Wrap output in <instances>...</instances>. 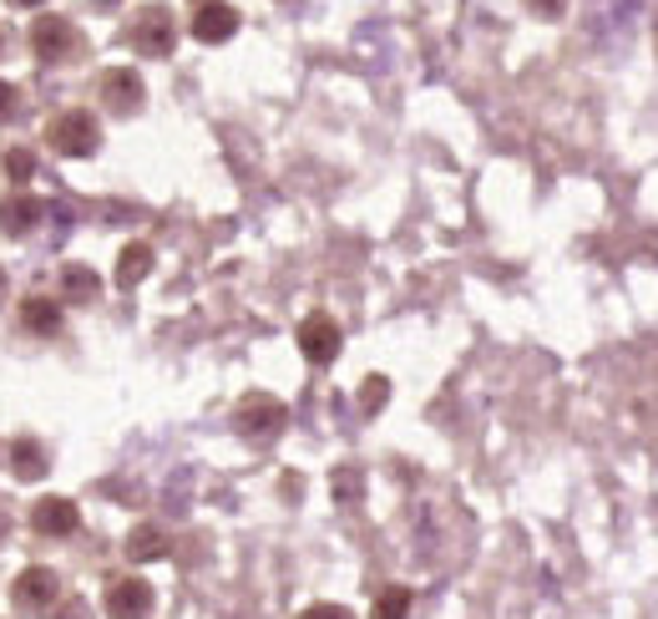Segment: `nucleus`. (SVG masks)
<instances>
[{
    "label": "nucleus",
    "instance_id": "obj_1",
    "mask_svg": "<svg viewBox=\"0 0 658 619\" xmlns=\"http://www.w3.org/2000/svg\"><path fill=\"white\" fill-rule=\"evenodd\" d=\"M46 138H51V148L62 152V158H91V152H97V142H101L97 138V117L82 113V107L51 117Z\"/></svg>",
    "mask_w": 658,
    "mask_h": 619
},
{
    "label": "nucleus",
    "instance_id": "obj_2",
    "mask_svg": "<svg viewBox=\"0 0 658 619\" xmlns=\"http://www.w3.org/2000/svg\"><path fill=\"white\" fill-rule=\"evenodd\" d=\"M284 402L279 396H263V392H254V396H244L238 402V412H234V427L244 431V437H254V442H263V437H273V431L284 427Z\"/></svg>",
    "mask_w": 658,
    "mask_h": 619
},
{
    "label": "nucleus",
    "instance_id": "obj_3",
    "mask_svg": "<svg viewBox=\"0 0 658 619\" xmlns=\"http://www.w3.org/2000/svg\"><path fill=\"white\" fill-rule=\"evenodd\" d=\"M56 595H62V584H56V574H51V569H25L21 579L11 584L15 609H25V615H41V609H51V605H56Z\"/></svg>",
    "mask_w": 658,
    "mask_h": 619
},
{
    "label": "nucleus",
    "instance_id": "obj_4",
    "mask_svg": "<svg viewBox=\"0 0 658 619\" xmlns=\"http://www.w3.org/2000/svg\"><path fill=\"white\" fill-rule=\"evenodd\" d=\"M132 46L142 51V56H168V51H173V15L162 11V6H148L132 25Z\"/></svg>",
    "mask_w": 658,
    "mask_h": 619
},
{
    "label": "nucleus",
    "instance_id": "obj_5",
    "mask_svg": "<svg viewBox=\"0 0 658 619\" xmlns=\"http://www.w3.org/2000/svg\"><path fill=\"white\" fill-rule=\"evenodd\" d=\"M299 351L310 355L314 366H330L339 355V325L330 316H310L304 325H299Z\"/></svg>",
    "mask_w": 658,
    "mask_h": 619
},
{
    "label": "nucleus",
    "instance_id": "obj_6",
    "mask_svg": "<svg viewBox=\"0 0 658 619\" xmlns=\"http://www.w3.org/2000/svg\"><path fill=\"white\" fill-rule=\"evenodd\" d=\"M31 46H36L41 62H66L76 46V31L72 21H62V15H41L36 31H31Z\"/></svg>",
    "mask_w": 658,
    "mask_h": 619
},
{
    "label": "nucleus",
    "instance_id": "obj_7",
    "mask_svg": "<svg viewBox=\"0 0 658 619\" xmlns=\"http://www.w3.org/2000/svg\"><path fill=\"white\" fill-rule=\"evenodd\" d=\"M107 615L112 619H148L152 615L148 579H117L112 589H107Z\"/></svg>",
    "mask_w": 658,
    "mask_h": 619
},
{
    "label": "nucleus",
    "instance_id": "obj_8",
    "mask_svg": "<svg viewBox=\"0 0 658 619\" xmlns=\"http://www.w3.org/2000/svg\"><path fill=\"white\" fill-rule=\"evenodd\" d=\"M101 97H107V107H112L117 117H132L137 107H142V76L117 66V72L101 76Z\"/></svg>",
    "mask_w": 658,
    "mask_h": 619
},
{
    "label": "nucleus",
    "instance_id": "obj_9",
    "mask_svg": "<svg viewBox=\"0 0 658 619\" xmlns=\"http://www.w3.org/2000/svg\"><path fill=\"white\" fill-rule=\"evenodd\" d=\"M31 523H36V533H46V538H66V533H76L82 513H76L72 498H41Z\"/></svg>",
    "mask_w": 658,
    "mask_h": 619
},
{
    "label": "nucleus",
    "instance_id": "obj_10",
    "mask_svg": "<svg viewBox=\"0 0 658 619\" xmlns=\"http://www.w3.org/2000/svg\"><path fill=\"white\" fill-rule=\"evenodd\" d=\"M238 31V11L234 6H224V0H208V6H198V15H193V36L198 41H228Z\"/></svg>",
    "mask_w": 658,
    "mask_h": 619
},
{
    "label": "nucleus",
    "instance_id": "obj_11",
    "mask_svg": "<svg viewBox=\"0 0 658 619\" xmlns=\"http://www.w3.org/2000/svg\"><path fill=\"white\" fill-rule=\"evenodd\" d=\"M46 468H51L46 447H41L36 437H15V442H11V472H15V478H21V482H41V478H46Z\"/></svg>",
    "mask_w": 658,
    "mask_h": 619
},
{
    "label": "nucleus",
    "instance_id": "obj_12",
    "mask_svg": "<svg viewBox=\"0 0 658 619\" xmlns=\"http://www.w3.org/2000/svg\"><path fill=\"white\" fill-rule=\"evenodd\" d=\"M36 218H41L36 199H6V203H0V228H6V234H31Z\"/></svg>",
    "mask_w": 658,
    "mask_h": 619
},
{
    "label": "nucleus",
    "instance_id": "obj_13",
    "mask_svg": "<svg viewBox=\"0 0 658 619\" xmlns=\"http://www.w3.org/2000/svg\"><path fill=\"white\" fill-rule=\"evenodd\" d=\"M148 269H152V249H148V244H127L122 259H117V285H122V290H132V285H142V279H148Z\"/></svg>",
    "mask_w": 658,
    "mask_h": 619
},
{
    "label": "nucleus",
    "instance_id": "obj_14",
    "mask_svg": "<svg viewBox=\"0 0 658 619\" xmlns=\"http://www.w3.org/2000/svg\"><path fill=\"white\" fill-rule=\"evenodd\" d=\"M162 554H168V538H162L158 529H148V523L132 529V538H127V558H132V564H148V558H162Z\"/></svg>",
    "mask_w": 658,
    "mask_h": 619
},
{
    "label": "nucleus",
    "instance_id": "obj_15",
    "mask_svg": "<svg viewBox=\"0 0 658 619\" xmlns=\"http://www.w3.org/2000/svg\"><path fill=\"white\" fill-rule=\"evenodd\" d=\"M21 320L36 330V335H56V325H62V310H56L51 300H25Z\"/></svg>",
    "mask_w": 658,
    "mask_h": 619
},
{
    "label": "nucleus",
    "instance_id": "obj_16",
    "mask_svg": "<svg viewBox=\"0 0 658 619\" xmlns=\"http://www.w3.org/2000/svg\"><path fill=\"white\" fill-rule=\"evenodd\" d=\"M62 290L72 295V300H91V295H101V279L91 275V269H82V265H66L62 269Z\"/></svg>",
    "mask_w": 658,
    "mask_h": 619
},
{
    "label": "nucleus",
    "instance_id": "obj_17",
    "mask_svg": "<svg viewBox=\"0 0 658 619\" xmlns=\"http://www.w3.org/2000/svg\"><path fill=\"white\" fill-rule=\"evenodd\" d=\"M410 615V589H386L375 599V615L370 619H406Z\"/></svg>",
    "mask_w": 658,
    "mask_h": 619
},
{
    "label": "nucleus",
    "instance_id": "obj_18",
    "mask_svg": "<svg viewBox=\"0 0 658 619\" xmlns=\"http://www.w3.org/2000/svg\"><path fill=\"white\" fill-rule=\"evenodd\" d=\"M6 173H11L15 183H25V178L36 173V152H31V148H11V152H6Z\"/></svg>",
    "mask_w": 658,
    "mask_h": 619
},
{
    "label": "nucleus",
    "instance_id": "obj_19",
    "mask_svg": "<svg viewBox=\"0 0 658 619\" xmlns=\"http://www.w3.org/2000/svg\"><path fill=\"white\" fill-rule=\"evenodd\" d=\"M335 493L339 503H355L360 498V472H335Z\"/></svg>",
    "mask_w": 658,
    "mask_h": 619
},
{
    "label": "nucleus",
    "instance_id": "obj_20",
    "mask_svg": "<svg viewBox=\"0 0 658 619\" xmlns=\"http://www.w3.org/2000/svg\"><path fill=\"white\" fill-rule=\"evenodd\" d=\"M299 619H349V609L345 605H310Z\"/></svg>",
    "mask_w": 658,
    "mask_h": 619
},
{
    "label": "nucleus",
    "instance_id": "obj_21",
    "mask_svg": "<svg viewBox=\"0 0 658 619\" xmlns=\"http://www.w3.org/2000/svg\"><path fill=\"white\" fill-rule=\"evenodd\" d=\"M386 396H390V386H386V381H380V376H375L370 386H365V396H360V402H365V412H375V406L386 402Z\"/></svg>",
    "mask_w": 658,
    "mask_h": 619
},
{
    "label": "nucleus",
    "instance_id": "obj_22",
    "mask_svg": "<svg viewBox=\"0 0 658 619\" xmlns=\"http://www.w3.org/2000/svg\"><path fill=\"white\" fill-rule=\"evenodd\" d=\"M6 117H15V87L11 82H0V122H6Z\"/></svg>",
    "mask_w": 658,
    "mask_h": 619
},
{
    "label": "nucleus",
    "instance_id": "obj_23",
    "mask_svg": "<svg viewBox=\"0 0 658 619\" xmlns=\"http://www.w3.org/2000/svg\"><path fill=\"white\" fill-rule=\"evenodd\" d=\"M527 6H532L537 15H562V6H568V0H527Z\"/></svg>",
    "mask_w": 658,
    "mask_h": 619
},
{
    "label": "nucleus",
    "instance_id": "obj_24",
    "mask_svg": "<svg viewBox=\"0 0 658 619\" xmlns=\"http://www.w3.org/2000/svg\"><path fill=\"white\" fill-rule=\"evenodd\" d=\"M11 6H41V0H11Z\"/></svg>",
    "mask_w": 658,
    "mask_h": 619
},
{
    "label": "nucleus",
    "instance_id": "obj_25",
    "mask_svg": "<svg viewBox=\"0 0 658 619\" xmlns=\"http://www.w3.org/2000/svg\"><path fill=\"white\" fill-rule=\"evenodd\" d=\"M0 295H6V275H0Z\"/></svg>",
    "mask_w": 658,
    "mask_h": 619
},
{
    "label": "nucleus",
    "instance_id": "obj_26",
    "mask_svg": "<svg viewBox=\"0 0 658 619\" xmlns=\"http://www.w3.org/2000/svg\"><path fill=\"white\" fill-rule=\"evenodd\" d=\"M0 51H6V31H0Z\"/></svg>",
    "mask_w": 658,
    "mask_h": 619
},
{
    "label": "nucleus",
    "instance_id": "obj_27",
    "mask_svg": "<svg viewBox=\"0 0 658 619\" xmlns=\"http://www.w3.org/2000/svg\"><path fill=\"white\" fill-rule=\"evenodd\" d=\"M101 6H117V0H101Z\"/></svg>",
    "mask_w": 658,
    "mask_h": 619
}]
</instances>
